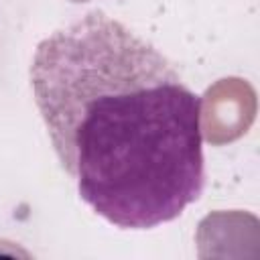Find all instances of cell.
I'll list each match as a JSON object with an SVG mask.
<instances>
[{
    "label": "cell",
    "instance_id": "cell-1",
    "mask_svg": "<svg viewBox=\"0 0 260 260\" xmlns=\"http://www.w3.org/2000/svg\"><path fill=\"white\" fill-rule=\"evenodd\" d=\"M30 87L61 167L110 223L156 228L201 197V98L120 20L91 10L45 37Z\"/></svg>",
    "mask_w": 260,
    "mask_h": 260
}]
</instances>
